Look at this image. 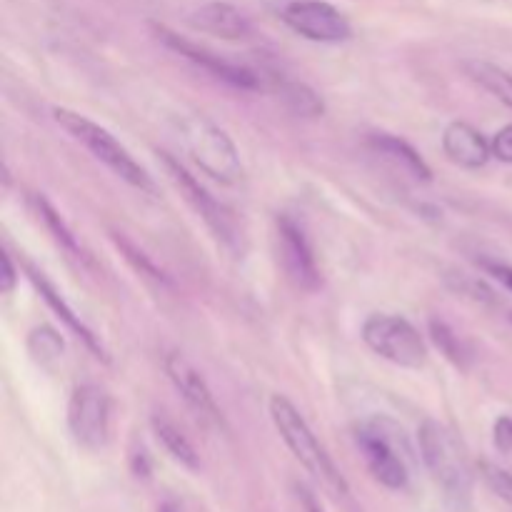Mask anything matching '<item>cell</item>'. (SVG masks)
Returning a JSON list of instances; mask_svg holds the SVG:
<instances>
[{
    "label": "cell",
    "instance_id": "cell-29",
    "mask_svg": "<svg viewBox=\"0 0 512 512\" xmlns=\"http://www.w3.org/2000/svg\"><path fill=\"white\" fill-rule=\"evenodd\" d=\"M495 445H498V450H503V453H510L512 450V420L510 418H500L498 423H495Z\"/></svg>",
    "mask_w": 512,
    "mask_h": 512
},
{
    "label": "cell",
    "instance_id": "cell-33",
    "mask_svg": "<svg viewBox=\"0 0 512 512\" xmlns=\"http://www.w3.org/2000/svg\"><path fill=\"white\" fill-rule=\"evenodd\" d=\"M510 318H512V315H510Z\"/></svg>",
    "mask_w": 512,
    "mask_h": 512
},
{
    "label": "cell",
    "instance_id": "cell-15",
    "mask_svg": "<svg viewBox=\"0 0 512 512\" xmlns=\"http://www.w3.org/2000/svg\"><path fill=\"white\" fill-rule=\"evenodd\" d=\"M265 90H273L280 103H283V108L288 113H293L295 118L315 120L325 115V100L308 83H300V80H290L273 73L265 75Z\"/></svg>",
    "mask_w": 512,
    "mask_h": 512
},
{
    "label": "cell",
    "instance_id": "cell-21",
    "mask_svg": "<svg viewBox=\"0 0 512 512\" xmlns=\"http://www.w3.org/2000/svg\"><path fill=\"white\" fill-rule=\"evenodd\" d=\"M65 343L53 328L48 325H40V328L30 330L28 335V353L33 355V360L38 365H50L63 355Z\"/></svg>",
    "mask_w": 512,
    "mask_h": 512
},
{
    "label": "cell",
    "instance_id": "cell-26",
    "mask_svg": "<svg viewBox=\"0 0 512 512\" xmlns=\"http://www.w3.org/2000/svg\"><path fill=\"white\" fill-rule=\"evenodd\" d=\"M490 148H493V158L512 165V125H505L495 133V138L490 140Z\"/></svg>",
    "mask_w": 512,
    "mask_h": 512
},
{
    "label": "cell",
    "instance_id": "cell-20",
    "mask_svg": "<svg viewBox=\"0 0 512 512\" xmlns=\"http://www.w3.org/2000/svg\"><path fill=\"white\" fill-rule=\"evenodd\" d=\"M30 203H33V210H35V215H38L40 223L50 230V235L55 238V243H58L63 250H68L73 258L85 260V253H83V248H80L78 238H75L73 230L65 225V220L60 218L58 210H55L53 205L43 198V195H33V198H30Z\"/></svg>",
    "mask_w": 512,
    "mask_h": 512
},
{
    "label": "cell",
    "instance_id": "cell-16",
    "mask_svg": "<svg viewBox=\"0 0 512 512\" xmlns=\"http://www.w3.org/2000/svg\"><path fill=\"white\" fill-rule=\"evenodd\" d=\"M28 278H30V283L35 285V290H38V293H40V298H43L45 303H48V308L53 310V313L58 315V318L63 320L65 325H68V330H73V333L78 335V338L83 340V343L88 345L90 350H93L95 358L108 360V355H105V350H103V345H100L98 335H95L93 330H90L88 325H85L83 320H80V315H75V310L70 308L68 303H65L63 295H60L58 290H55V285L50 283V280L45 278V275L40 273V270L30 268V265H28Z\"/></svg>",
    "mask_w": 512,
    "mask_h": 512
},
{
    "label": "cell",
    "instance_id": "cell-31",
    "mask_svg": "<svg viewBox=\"0 0 512 512\" xmlns=\"http://www.w3.org/2000/svg\"><path fill=\"white\" fill-rule=\"evenodd\" d=\"M298 493H300V500H303L305 512H325V510L318 505V500L313 498V493H308V490H305V488H300Z\"/></svg>",
    "mask_w": 512,
    "mask_h": 512
},
{
    "label": "cell",
    "instance_id": "cell-10",
    "mask_svg": "<svg viewBox=\"0 0 512 512\" xmlns=\"http://www.w3.org/2000/svg\"><path fill=\"white\" fill-rule=\"evenodd\" d=\"M155 33H158V38L163 40L170 50L183 55L185 60H190V63L198 65V68H203L205 73H210L213 78L223 80V83L233 85V88L238 90H265V75L258 73V70L248 68V65H238L233 63V60L220 58L213 50L203 48V45L173 33V30L163 28V25H155Z\"/></svg>",
    "mask_w": 512,
    "mask_h": 512
},
{
    "label": "cell",
    "instance_id": "cell-5",
    "mask_svg": "<svg viewBox=\"0 0 512 512\" xmlns=\"http://www.w3.org/2000/svg\"><path fill=\"white\" fill-rule=\"evenodd\" d=\"M53 120L75 140V143L83 145L93 158H98L100 163L108 170H113L120 180L130 185V188L140 190V193H155V183L148 175V170L128 153L123 143L115 138L113 133L98 125L95 120L85 118V115L75 113L70 108H53Z\"/></svg>",
    "mask_w": 512,
    "mask_h": 512
},
{
    "label": "cell",
    "instance_id": "cell-23",
    "mask_svg": "<svg viewBox=\"0 0 512 512\" xmlns=\"http://www.w3.org/2000/svg\"><path fill=\"white\" fill-rule=\"evenodd\" d=\"M113 243L118 245L120 248V253L125 255V260H128L130 265H133L135 270H138L140 275H145V278H150V280H155V283H170L168 280V275L163 273V270L158 268V265L153 263V260L148 258V255L143 253V250H138L135 248L133 243H130L128 238H125V235H120V233H113Z\"/></svg>",
    "mask_w": 512,
    "mask_h": 512
},
{
    "label": "cell",
    "instance_id": "cell-6",
    "mask_svg": "<svg viewBox=\"0 0 512 512\" xmlns=\"http://www.w3.org/2000/svg\"><path fill=\"white\" fill-rule=\"evenodd\" d=\"M363 340L375 355L398 368L420 370L428 363V343L420 330L400 315H370L363 323Z\"/></svg>",
    "mask_w": 512,
    "mask_h": 512
},
{
    "label": "cell",
    "instance_id": "cell-32",
    "mask_svg": "<svg viewBox=\"0 0 512 512\" xmlns=\"http://www.w3.org/2000/svg\"><path fill=\"white\" fill-rule=\"evenodd\" d=\"M158 512H180V508H178V505H173V503H165V505H160Z\"/></svg>",
    "mask_w": 512,
    "mask_h": 512
},
{
    "label": "cell",
    "instance_id": "cell-18",
    "mask_svg": "<svg viewBox=\"0 0 512 512\" xmlns=\"http://www.w3.org/2000/svg\"><path fill=\"white\" fill-rule=\"evenodd\" d=\"M465 73L473 83H478L480 88L488 90L493 98H498L500 103L512 108V73L508 68L498 63H490V60H465Z\"/></svg>",
    "mask_w": 512,
    "mask_h": 512
},
{
    "label": "cell",
    "instance_id": "cell-7",
    "mask_svg": "<svg viewBox=\"0 0 512 512\" xmlns=\"http://www.w3.org/2000/svg\"><path fill=\"white\" fill-rule=\"evenodd\" d=\"M160 165H163L165 175H168L170 183L175 185V190L183 195L185 203H188L190 208L195 210V215L208 225L210 233H213L225 248L230 250L238 248L240 235H238V228H235L233 215L228 213V208H225L223 203H218V200H215L213 195H210L198 180H195V175H190L188 170L173 158V155L160 153Z\"/></svg>",
    "mask_w": 512,
    "mask_h": 512
},
{
    "label": "cell",
    "instance_id": "cell-3",
    "mask_svg": "<svg viewBox=\"0 0 512 512\" xmlns=\"http://www.w3.org/2000/svg\"><path fill=\"white\" fill-rule=\"evenodd\" d=\"M175 135L195 165L223 185L238 183L243 175L240 153L230 135L203 113H185L175 118Z\"/></svg>",
    "mask_w": 512,
    "mask_h": 512
},
{
    "label": "cell",
    "instance_id": "cell-2",
    "mask_svg": "<svg viewBox=\"0 0 512 512\" xmlns=\"http://www.w3.org/2000/svg\"><path fill=\"white\" fill-rule=\"evenodd\" d=\"M270 420H273L275 430L283 438V443L288 445V450L293 453V458L323 485L325 490H330L338 498H348L350 485L345 480V475L340 473L338 465L333 463V458L328 455V450L320 445V440L315 438V433L310 430L308 420L300 415V410L290 403L285 395H273L270 398Z\"/></svg>",
    "mask_w": 512,
    "mask_h": 512
},
{
    "label": "cell",
    "instance_id": "cell-22",
    "mask_svg": "<svg viewBox=\"0 0 512 512\" xmlns=\"http://www.w3.org/2000/svg\"><path fill=\"white\" fill-rule=\"evenodd\" d=\"M430 338H433V343L438 345L440 353H443L450 363H455L458 368H468V348H465L463 340L455 335V330L450 328L448 323H443V320H430Z\"/></svg>",
    "mask_w": 512,
    "mask_h": 512
},
{
    "label": "cell",
    "instance_id": "cell-14",
    "mask_svg": "<svg viewBox=\"0 0 512 512\" xmlns=\"http://www.w3.org/2000/svg\"><path fill=\"white\" fill-rule=\"evenodd\" d=\"M443 153L450 163L468 170L483 168L493 158V148L485 140V135L470 123H463V120H455V123H450L445 128Z\"/></svg>",
    "mask_w": 512,
    "mask_h": 512
},
{
    "label": "cell",
    "instance_id": "cell-27",
    "mask_svg": "<svg viewBox=\"0 0 512 512\" xmlns=\"http://www.w3.org/2000/svg\"><path fill=\"white\" fill-rule=\"evenodd\" d=\"M480 268L488 275H493L500 285H505L512 293V265L498 263V260H480Z\"/></svg>",
    "mask_w": 512,
    "mask_h": 512
},
{
    "label": "cell",
    "instance_id": "cell-11",
    "mask_svg": "<svg viewBox=\"0 0 512 512\" xmlns=\"http://www.w3.org/2000/svg\"><path fill=\"white\" fill-rule=\"evenodd\" d=\"M278 245H280V263H283L285 275L298 285L300 290L320 288V270L315 263L313 245H310L308 235H305L303 225L293 220L290 215H280L278 218Z\"/></svg>",
    "mask_w": 512,
    "mask_h": 512
},
{
    "label": "cell",
    "instance_id": "cell-28",
    "mask_svg": "<svg viewBox=\"0 0 512 512\" xmlns=\"http://www.w3.org/2000/svg\"><path fill=\"white\" fill-rule=\"evenodd\" d=\"M0 293L10 295L13 293L15 283H18V273H15V265L10 260L8 253H0Z\"/></svg>",
    "mask_w": 512,
    "mask_h": 512
},
{
    "label": "cell",
    "instance_id": "cell-25",
    "mask_svg": "<svg viewBox=\"0 0 512 512\" xmlns=\"http://www.w3.org/2000/svg\"><path fill=\"white\" fill-rule=\"evenodd\" d=\"M450 285H453L455 293H460L463 298H470L475 300V303H483V305H490L495 303V293L488 288V285L483 283V280H473L470 275H450Z\"/></svg>",
    "mask_w": 512,
    "mask_h": 512
},
{
    "label": "cell",
    "instance_id": "cell-13",
    "mask_svg": "<svg viewBox=\"0 0 512 512\" xmlns=\"http://www.w3.org/2000/svg\"><path fill=\"white\" fill-rule=\"evenodd\" d=\"M188 23L200 33L215 35L223 40H248L253 35L248 15L225 0H210L190 13Z\"/></svg>",
    "mask_w": 512,
    "mask_h": 512
},
{
    "label": "cell",
    "instance_id": "cell-24",
    "mask_svg": "<svg viewBox=\"0 0 512 512\" xmlns=\"http://www.w3.org/2000/svg\"><path fill=\"white\" fill-rule=\"evenodd\" d=\"M478 470H480V478L485 480V485H488L500 500H505V503L512 505V473H508L505 468H500V465L488 463V460H483Z\"/></svg>",
    "mask_w": 512,
    "mask_h": 512
},
{
    "label": "cell",
    "instance_id": "cell-9",
    "mask_svg": "<svg viewBox=\"0 0 512 512\" xmlns=\"http://www.w3.org/2000/svg\"><path fill=\"white\" fill-rule=\"evenodd\" d=\"M280 18L293 33L313 43H343L353 35V25L333 3L325 0H288Z\"/></svg>",
    "mask_w": 512,
    "mask_h": 512
},
{
    "label": "cell",
    "instance_id": "cell-17",
    "mask_svg": "<svg viewBox=\"0 0 512 512\" xmlns=\"http://www.w3.org/2000/svg\"><path fill=\"white\" fill-rule=\"evenodd\" d=\"M368 143H370V148L380 155V158H385V160H390L393 165H398L403 173L413 175L415 180H423V183H428V180L433 178V170H430V165L425 163L423 155H420L418 150L408 143V140L398 138V135H390V133H375V135H370Z\"/></svg>",
    "mask_w": 512,
    "mask_h": 512
},
{
    "label": "cell",
    "instance_id": "cell-8",
    "mask_svg": "<svg viewBox=\"0 0 512 512\" xmlns=\"http://www.w3.org/2000/svg\"><path fill=\"white\" fill-rule=\"evenodd\" d=\"M113 400L100 385H80L68 400V428L75 443L85 450H100L110 438Z\"/></svg>",
    "mask_w": 512,
    "mask_h": 512
},
{
    "label": "cell",
    "instance_id": "cell-1",
    "mask_svg": "<svg viewBox=\"0 0 512 512\" xmlns=\"http://www.w3.org/2000/svg\"><path fill=\"white\" fill-rule=\"evenodd\" d=\"M420 460L428 468L430 478L443 490L445 500L455 510H468L473 503V465L468 450L455 430L438 420H425L418 430Z\"/></svg>",
    "mask_w": 512,
    "mask_h": 512
},
{
    "label": "cell",
    "instance_id": "cell-19",
    "mask_svg": "<svg viewBox=\"0 0 512 512\" xmlns=\"http://www.w3.org/2000/svg\"><path fill=\"white\" fill-rule=\"evenodd\" d=\"M150 425H153V433H155V438H158V443L163 445L165 453H168L175 463H180L183 468H188V470L200 468V458H198V453H195L193 445H190V440L185 438V435L180 433V430L175 428L168 418H163V415H155V418L150 420Z\"/></svg>",
    "mask_w": 512,
    "mask_h": 512
},
{
    "label": "cell",
    "instance_id": "cell-12",
    "mask_svg": "<svg viewBox=\"0 0 512 512\" xmlns=\"http://www.w3.org/2000/svg\"><path fill=\"white\" fill-rule=\"evenodd\" d=\"M163 368H165V375H168V380L173 383V388L178 390L180 398L193 408V413L198 415V418H203L205 423L215 425V428H225V418L223 413H220L218 403H215L213 390H210V385L205 383L203 373H200V370L195 368L183 353L173 350V353L165 355Z\"/></svg>",
    "mask_w": 512,
    "mask_h": 512
},
{
    "label": "cell",
    "instance_id": "cell-30",
    "mask_svg": "<svg viewBox=\"0 0 512 512\" xmlns=\"http://www.w3.org/2000/svg\"><path fill=\"white\" fill-rule=\"evenodd\" d=\"M150 460H148V455L145 453H135L133 455V473L138 475V478H143V480H148L150 478Z\"/></svg>",
    "mask_w": 512,
    "mask_h": 512
},
{
    "label": "cell",
    "instance_id": "cell-4",
    "mask_svg": "<svg viewBox=\"0 0 512 512\" xmlns=\"http://www.w3.org/2000/svg\"><path fill=\"white\" fill-rule=\"evenodd\" d=\"M355 443L368 463L370 475L388 490H405L410 483L413 448L398 423L388 418L365 420L355 430Z\"/></svg>",
    "mask_w": 512,
    "mask_h": 512
}]
</instances>
